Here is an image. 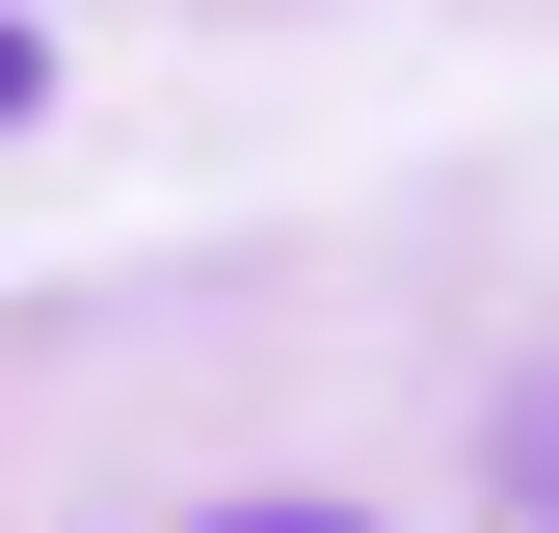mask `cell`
<instances>
[{
	"mask_svg": "<svg viewBox=\"0 0 559 533\" xmlns=\"http://www.w3.org/2000/svg\"><path fill=\"white\" fill-rule=\"evenodd\" d=\"M27 107H53V54H27V27H0V133H27Z\"/></svg>",
	"mask_w": 559,
	"mask_h": 533,
	"instance_id": "1",
	"label": "cell"
},
{
	"mask_svg": "<svg viewBox=\"0 0 559 533\" xmlns=\"http://www.w3.org/2000/svg\"><path fill=\"white\" fill-rule=\"evenodd\" d=\"M507 453H533V507H559V400H533V427H507Z\"/></svg>",
	"mask_w": 559,
	"mask_h": 533,
	"instance_id": "2",
	"label": "cell"
},
{
	"mask_svg": "<svg viewBox=\"0 0 559 533\" xmlns=\"http://www.w3.org/2000/svg\"><path fill=\"white\" fill-rule=\"evenodd\" d=\"M240 533H346V507H240Z\"/></svg>",
	"mask_w": 559,
	"mask_h": 533,
	"instance_id": "3",
	"label": "cell"
}]
</instances>
